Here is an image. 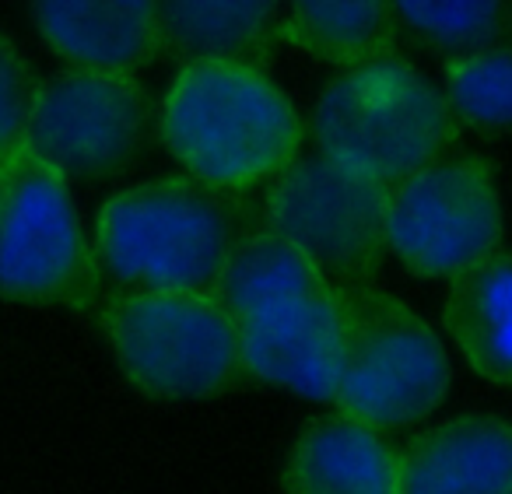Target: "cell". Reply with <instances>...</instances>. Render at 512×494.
I'll return each instance as SVG.
<instances>
[{
  "mask_svg": "<svg viewBox=\"0 0 512 494\" xmlns=\"http://www.w3.org/2000/svg\"><path fill=\"white\" fill-rule=\"evenodd\" d=\"M214 291L235 319L249 379L334 403L344 351L341 284L256 221L232 249Z\"/></svg>",
  "mask_w": 512,
  "mask_h": 494,
  "instance_id": "6da1fadb",
  "label": "cell"
},
{
  "mask_svg": "<svg viewBox=\"0 0 512 494\" xmlns=\"http://www.w3.org/2000/svg\"><path fill=\"white\" fill-rule=\"evenodd\" d=\"M260 221L246 190L162 176L113 193L95 214L92 246L106 291H214L232 249Z\"/></svg>",
  "mask_w": 512,
  "mask_h": 494,
  "instance_id": "7a4b0ae2",
  "label": "cell"
},
{
  "mask_svg": "<svg viewBox=\"0 0 512 494\" xmlns=\"http://www.w3.org/2000/svg\"><path fill=\"white\" fill-rule=\"evenodd\" d=\"M155 127L183 172L228 190L274 179L306 141L295 102L264 67L235 60L179 64Z\"/></svg>",
  "mask_w": 512,
  "mask_h": 494,
  "instance_id": "3957f363",
  "label": "cell"
},
{
  "mask_svg": "<svg viewBox=\"0 0 512 494\" xmlns=\"http://www.w3.org/2000/svg\"><path fill=\"white\" fill-rule=\"evenodd\" d=\"M456 137L460 123L442 85L397 53L341 67L313 109L316 151L376 183L453 151Z\"/></svg>",
  "mask_w": 512,
  "mask_h": 494,
  "instance_id": "277c9868",
  "label": "cell"
},
{
  "mask_svg": "<svg viewBox=\"0 0 512 494\" xmlns=\"http://www.w3.org/2000/svg\"><path fill=\"white\" fill-rule=\"evenodd\" d=\"M92 316L123 375L155 400H207L246 375L218 291L116 288Z\"/></svg>",
  "mask_w": 512,
  "mask_h": 494,
  "instance_id": "5b68a950",
  "label": "cell"
},
{
  "mask_svg": "<svg viewBox=\"0 0 512 494\" xmlns=\"http://www.w3.org/2000/svg\"><path fill=\"white\" fill-rule=\"evenodd\" d=\"M102 295L71 179L18 141L0 155V298L95 312Z\"/></svg>",
  "mask_w": 512,
  "mask_h": 494,
  "instance_id": "8992f818",
  "label": "cell"
},
{
  "mask_svg": "<svg viewBox=\"0 0 512 494\" xmlns=\"http://www.w3.org/2000/svg\"><path fill=\"white\" fill-rule=\"evenodd\" d=\"M341 298L344 351L334 407L383 431L425 421L453 379L439 333L376 281L341 284Z\"/></svg>",
  "mask_w": 512,
  "mask_h": 494,
  "instance_id": "52a82bcc",
  "label": "cell"
},
{
  "mask_svg": "<svg viewBox=\"0 0 512 494\" xmlns=\"http://www.w3.org/2000/svg\"><path fill=\"white\" fill-rule=\"evenodd\" d=\"M260 221L337 284L376 281L390 253L386 183L334 162L323 151H299L278 176L267 179Z\"/></svg>",
  "mask_w": 512,
  "mask_h": 494,
  "instance_id": "ba28073f",
  "label": "cell"
},
{
  "mask_svg": "<svg viewBox=\"0 0 512 494\" xmlns=\"http://www.w3.org/2000/svg\"><path fill=\"white\" fill-rule=\"evenodd\" d=\"M502 193L491 162L446 155L386 183V242L414 277L449 281L502 249Z\"/></svg>",
  "mask_w": 512,
  "mask_h": 494,
  "instance_id": "9c48e42d",
  "label": "cell"
},
{
  "mask_svg": "<svg viewBox=\"0 0 512 494\" xmlns=\"http://www.w3.org/2000/svg\"><path fill=\"white\" fill-rule=\"evenodd\" d=\"M151 99L137 74L74 67L36 78L22 141L67 179H109L141 151Z\"/></svg>",
  "mask_w": 512,
  "mask_h": 494,
  "instance_id": "30bf717a",
  "label": "cell"
},
{
  "mask_svg": "<svg viewBox=\"0 0 512 494\" xmlns=\"http://www.w3.org/2000/svg\"><path fill=\"white\" fill-rule=\"evenodd\" d=\"M400 494H512V421L463 414L418 431L397 449Z\"/></svg>",
  "mask_w": 512,
  "mask_h": 494,
  "instance_id": "8fae6325",
  "label": "cell"
},
{
  "mask_svg": "<svg viewBox=\"0 0 512 494\" xmlns=\"http://www.w3.org/2000/svg\"><path fill=\"white\" fill-rule=\"evenodd\" d=\"M36 32L74 67L137 74L158 57V0H29Z\"/></svg>",
  "mask_w": 512,
  "mask_h": 494,
  "instance_id": "7c38bea8",
  "label": "cell"
},
{
  "mask_svg": "<svg viewBox=\"0 0 512 494\" xmlns=\"http://www.w3.org/2000/svg\"><path fill=\"white\" fill-rule=\"evenodd\" d=\"M281 484L299 494H400L397 449L383 428L334 410L302 428Z\"/></svg>",
  "mask_w": 512,
  "mask_h": 494,
  "instance_id": "4fadbf2b",
  "label": "cell"
},
{
  "mask_svg": "<svg viewBox=\"0 0 512 494\" xmlns=\"http://www.w3.org/2000/svg\"><path fill=\"white\" fill-rule=\"evenodd\" d=\"M281 25L285 0H158V57L267 67L285 43Z\"/></svg>",
  "mask_w": 512,
  "mask_h": 494,
  "instance_id": "5bb4252c",
  "label": "cell"
},
{
  "mask_svg": "<svg viewBox=\"0 0 512 494\" xmlns=\"http://www.w3.org/2000/svg\"><path fill=\"white\" fill-rule=\"evenodd\" d=\"M442 319L467 365L512 389V249H495L449 277Z\"/></svg>",
  "mask_w": 512,
  "mask_h": 494,
  "instance_id": "9a60e30c",
  "label": "cell"
},
{
  "mask_svg": "<svg viewBox=\"0 0 512 494\" xmlns=\"http://www.w3.org/2000/svg\"><path fill=\"white\" fill-rule=\"evenodd\" d=\"M281 36L288 46L334 67L393 53V0H285Z\"/></svg>",
  "mask_w": 512,
  "mask_h": 494,
  "instance_id": "2e32d148",
  "label": "cell"
},
{
  "mask_svg": "<svg viewBox=\"0 0 512 494\" xmlns=\"http://www.w3.org/2000/svg\"><path fill=\"white\" fill-rule=\"evenodd\" d=\"M442 92L460 130L512 134V46L502 39L442 60Z\"/></svg>",
  "mask_w": 512,
  "mask_h": 494,
  "instance_id": "e0dca14e",
  "label": "cell"
},
{
  "mask_svg": "<svg viewBox=\"0 0 512 494\" xmlns=\"http://www.w3.org/2000/svg\"><path fill=\"white\" fill-rule=\"evenodd\" d=\"M397 29L442 60L498 43L509 29L505 0H393Z\"/></svg>",
  "mask_w": 512,
  "mask_h": 494,
  "instance_id": "ac0fdd59",
  "label": "cell"
},
{
  "mask_svg": "<svg viewBox=\"0 0 512 494\" xmlns=\"http://www.w3.org/2000/svg\"><path fill=\"white\" fill-rule=\"evenodd\" d=\"M32 88H36V74L29 60L11 39L0 36V155L22 141Z\"/></svg>",
  "mask_w": 512,
  "mask_h": 494,
  "instance_id": "d6986e66",
  "label": "cell"
}]
</instances>
